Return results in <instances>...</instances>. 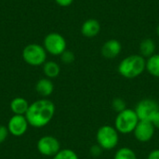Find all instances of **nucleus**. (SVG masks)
Listing matches in <instances>:
<instances>
[{
	"instance_id": "1",
	"label": "nucleus",
	"mask_w": 159,
	"mask_h": 159,
	"mask_svg": "<svg viewBox=\"0 0 159 159\" xmlns=\"http://www.w3.org/2000/svg\"><path fill=\"white\" fill-rule=\"evenodd\" d=\"M55 104L47 99L38 100L30 104L25 117L29 126L34 128H43L49 124L55 115Z\"/></svg>"
},
{
	"instance_id": "2",
	"label": "nucleus",
	"mask_w": 159,
	"mask_h": 159,
	"mask_svg": "<svg viewBox=\"0 0 159 159\" xmlns=\"http://www.w3.org/2000/svg\"><path fill=\"white\" fill-rule=\"evenodd\" d=\"M117 70L125 78H136L146 70V60L142 55H129L120 61Z\"/></svg>"
},
{
	"instance_id": "3",
	"label": "nucleus",
	"mask_w": 159,
	"mask_h": 159,
	"mask_svg": "<svg viewBox=\"0 0 159 159\" xmlns=\"http://www.w3.org/2000/svg\"><path fill=\"white\" fill-rule=\"evenodd\" d=\"M140 119L133 109H125L117 114L115 120V128L119 133L129 134L133 133Z\"/></svg>"
},
{
	"instance_id": "4",
	"label": "nucleus",
	"mask_w": 159,
	"mask_h": 159,
	"mask_svg": "<svg viewBox=\"0 0 159 159\" xmlns=\"http://www.w3.org/2000/svg\"><path fill=\"white\" fill-rule=\"evenodd\" d=\"M97 144L103 150H112L116 148L119 142V132L116 129L110 125H104L97 130Z\"/></svg>"
},
{
	"instance_id": "5",
	"label": "nucleus",
	"mask_w": 159,
	"mask_h": 159,
	"mask_svg": "<svg viewBox=\"0 0 159 159\" xmlns=\"http://www.w3.org/2000/svg\"><path fill=\"white\" fill-rule=\"evenodd\" d=\"M22 59L31 66H40L46 62L47 51L41 45L29 44L22 50Z\"/></svg>"
},
{
	"instance_id": "6",
	"label": "nucleus",
	"mask_w": 159,
	"mask_h": 159,
	"mask_svg": "<svg viewBox=\"0 0 159 159\" xmlns=\"http://www.w3.org/2000/svg\"><path fill=\"white\" fill-rule=\"evenodd\" d=\"M43 47L47 53L53 56H61L66 50V40L59 33H50L46 35L43 42Z\"/></svg>"
},
{
	"instance_id": "7",
	"label": "nucleus",
	"mask_w": 159,
	"mask_h": 159,
	"mask_svg": "<svg viewBox=\"0 0 159 159\" xmlns=\"http://www.w3.org/2000/svg\"><path fill=\"white\" fill-rule=\"evenodd\" d=\"M134 110L140 120L151 122L159 111V103L154 99H143L137 103Z\"/></svg>"
},
{
	"instance_id": "8",
	"label": "nucleus",
	"mask_w": 159,
	"mask_h": 159,
	"mask_svg": "<svg viewBox=\"0 0 159 159\" xmlns=\"http://www.w3.org/2000/svg\"><path fill=\"white\" fill-rule=\"evenodd\" d=\"M36 147L38 152L42 156L50 157H53L61 150L59 140L51 135H46L41 137L37 142Z\"/></svg>"
},
{
	"instance_id": "9",
	"label": "nucleus",
	"mask_w": 159,
	"mask_h": 159,
	"mask_svg": "<svg viewBox=\"0 0 159 159\" xmlns=\"http://www.w3.org/2000/svg\"><path fill=\"white\" fill-rule=\"evenodd\" d=\"M28 126L29 123L25 116L13 115L10 117L7 128L11 135H13L14 137H20L25 134L28 129Z\"/></svg>"
},
{
	"instance_id": "10",
	"label": "nucleus",
	"mask_w": 159,
	"mask_h": 159,
	"mask_svg": "<svg viewBox=\"0 0 159 159\" xmlns=\"http://www.w3.org/2000/svg\"><path fill=\"white\" fill-rule=\"evenodd\" d=\"M155 131L156 128L154 127L152 122L140 120L133 131V134L137 141L141 143H147L153 139Z\"/></svg>"
},
{
	"instance_id": "11",
	"label": "nucleus",
	"mask_w": 159,
	"mask_h": 159,
	"mask_svg": "<svg viewBox=\"0 0 159 159\" xmlns=\"http://www.w3.org/2000/svg\"><path fill=\"white\" fill-rule=\"evenodd\" d=\"M122 50L121 43L116 39L107 40L102 47V55L108 60L116 58Z\"/></svg>"
},
{
	"instance_id": "12",
	"label": "nucleus",
	"mask_w": 159,
	"mask_h": 159,
	"mask_svg": "<svg viewBox=\"0 0 159 159\" xmlns=\"http://www.w3.org/2000/svg\"><path fill=\"white\" fill-rule=\"evenodd\" d=\"M101 32V23L96 19H89L85 20L81 26V34L88 38L97 36Z\"/></svg>"
},
{
	"instance_id": "13",
	"label": "nucleus",
	"mask_w": 159,
	"mask_h": 159,
	"mask_svg": "<svg viewBox=\"0 0 159 159\" xmlns=\"http://www.w3.org/2000/svg\"><path fill=\"white\" fill-rule=\"evenodd\" d=\"M35 90L40 96L44 98L48 97L53 93V90H54L53 82L51 81V79L48 77L41 78L35 84Z\"/></svg>"
},
{
	"instance_id": "14",
	"label": "nucleus",
	"mask_w": 159,
	"mask_h": 159,
	"mask_svg": "<svg viewBox=\"0 0 159 159\" xmlns=\"http://www.w3.org/2000/svg\"><path fill=\"white\" fill-rule=\"evenodd\" d=\"M30 104L26 99L22 97H16L10 102V110L14 115L25 116Z\"/></svg>"
},
{
	"instance_id": "15",
	"label": "nucleus",
	"mask_w": 159,
	"mask_h": 159,
	"mask_svg": "<svg viewBox=\"0 0 159 159\" xmlns=\"http://www.w3.org/2000/svg\"><path fill=\"white\" fill-rule=\"evenodd\" d=\"M156 43L151 38L143 39L140 44V53L143 58H149L155 54Z\"/></svg>"
},
{
	"instance_id": "16",
	"label": "nucleus",
	"mask_w": 159,
	"mask_h": 159,
	"mask_svg": "<svg viewBox=\"0 0 159 159\" xmlns=\"http://www.w3.org/2000/svg\"><path fill=\"white\" fill-rule=\"evenodd\" d=\"M43 72H44V75H46V77H48L49 79L56 78L61 73V67L55 61H46L43 64Z\"/></svg>"
},
{
	"instance_id": "17",
	"label": "nucleus",
	"mask_w": 159,
	"mask_h": 159,
	"mask_svg": "<svg viewBox=\"0 0 159 159\" xmlns=\"http://www.w3.org/2000/svg\"><path fill=\"white\" fill-rule=\"evenodd\" d=\"M146 70L152 76L159 78V54H154L147 59Z\"/></svg>"
},
{
	"instance_id": "18",
	"label": "nucleus",
	"mask_w": 159,
	"mask_h": 159,
	"mask_svg": "<svg viewBox=\"0 0 159 159\" xmlns=\"http://www.w3.org/2000/svg\"><path fill=\"white\" fill-rule=\"evenodd\" d=\"M114 159H137L135 152L129 147H122L118 149Z\"/></svg>"
},
{
	"instance_id": "19",
	"label": "nucleus",
	"mask_w": 159,
	"mask_h": 159,
	"mask_svg": "<svg viewBox=\"0 0 159 159\" xmlns=\"http://www.w3.org/2000/svg\"><path fill=\"white\" fill-rule=\"evenodd\" d=\"M52 159H79V157L72 149H61Z\"/></svg>"
},
{
	"instance_id": "20",
	"label": "nucleus",
	"mask_w": 159,
	"mask_h": 159,
	"mask_svg": "<svg viewBox=\"0 0 159 159\" xmlns=\"http://www.w3.org/2000/svg\"><path fill=\"white\" fill-rule=\"evenodd\" d=\"M112 108L114 111H116L118 114V113L124 111L125 109H127L126 102L122 98H115L112 101Z\"/></svg>"
},
{
	"instance_id": "21",
	"label": "nucleus",
	"mask_w": 159,
	"mask_h": 159,
	"mask_svg": "<svg viewBox=\"0 0 159 159\" xmlns=\"http://www.w3.org/2000/svg\"><path fill=\"white\" fill-rule=\"evenodd\" d=\"M75 59V54L72 51L67 50V49L61 55V61L65 64H70V63L74 62Z\"/></svg>"
},
{
	"instance_id": "22",
	"label": "nucleus",
	"mask_w": 159,
	"mask_h": 159,
	"mask_svg": "<svg viewBox=\"0 0 159 159\" xmlns=\"http://www.w3.org/2000/svg\"><path fill=\"white\" fill-rule=\"evenodd\" d=\"M102 151H103V149H102L99 144H94V145H92V146L90 147V149H89L90 155H91L92 157H98L102 156Z\"/></svg>"
},
{
	"instance_id": "23",
	"label": "nucleus",
	"mask_w": 159,
	"mask_h": 159,
	"mask_svg": "<svg viewBox=\"0 0 159 159\" xmlns=\"http://www.w3.org/2000/svg\"><path fill=\"white\" fill-rule=\"evenodd\" d=\"M8 133L9 132H8L7 128L5 127V126L0 125V144L3 143L7 140V138L8 136Z\"/></svg>"
},
{
	"instance_id": "24",
	"label": "nucleus",
	"mask_w": 159,
	"mask_h": 159,
	"mask_svg": "<svg viewBox=\"0 0 159 159\" xmlns=\"http://www.w3.org/2000/svg\"><path fill=\"white\" fill-rule=\"evenodd\" d=\"M55 2L61 7H69L72 5L74 0H55Z\"/></svg>"
},
{
	"instance_id": "25",
	"label": "nucleus",
	"mask_w": 159,
	"mask_h": 159,
	"mask_svg": "<svg viewBox=\"0 0 159 159\" xmlns=\"http://www.w3.org/2000/svg\"><path fill=\"white\" fill-rule=\"evenodd\" d=\"M147 159H159V149H155L150 152Z\"/></svg>"
},
{
	"instance_id": "26",
	"label": "nucleus",
	"mask_w": 159,
	"mask_h": 159,
	"mask_svg": "<svg viewBox=\"0 0 159 159\" xmlns=\"http://www.w3.org/2000/svg\"><path fill=\"white\" fill-rule=\"evenodd\" d=\"M152 124L154 125V127L156 128V129H159V111L156 114V116L153 117V119L151 120Z\"/></svg>"
},
{
	"instance_id": "27",
	"label": "nucleus",
	"mask_w": 159,
	"mask_h": 159,
	"mask_svg": "<svg viewBox=\"0 0 159 159\" xmlns=\"http://www.w3.org/2000/svg\"><path fill=\"white\" fill-rule=\"evenodd\" d=\"M157 35L159 36V25L157 27Z\"/></svg>"
}]
</instances>
